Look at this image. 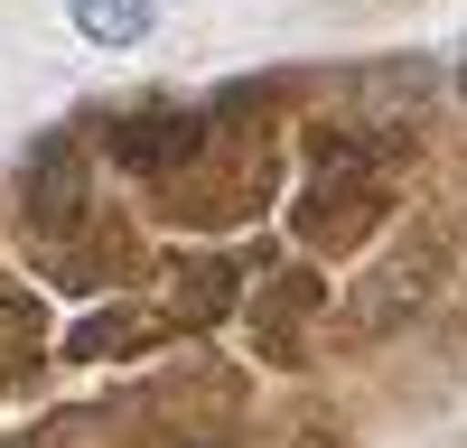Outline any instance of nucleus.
<instances>
[{
	"mask_svg": "<svg viewBox=\"0 0 467 448\" xmlns=\"http://www.w3.org/2000/svg\"><path fill=\"white\" fill-rule=\"evenodd\" d=\"M28 215L37 224H75L85 215V159H75V140H47L28 159Z\"/></svg>",
	"mask_w": 467,
	"mask_h": 448,
	"instance_id": "f03ea898",
	"label": "nucleus"
},
{
	"mask_svg": "<svg viewBox=\"0 0 467 448\" xmlns=\"http://www.w3.org/2000/svg\"><path fill=\"white\" fill-rule=\"evenodd\" d=\"M131 336H140V318H85L66 336V355H112V346H131Z\"/></svg>",
	"mask_w": 467,
	"mask_h": 448,
	"instance_id": "20e7f679",
	"label": "nucleus"
},
{
	"mask_svg": "<svg viewBox=\"0 0 467 448\" xmlns=\"http://www.w3.org/2000/svg\"><path fill=\"white\" fill-rule=\"evenodd\" d=\"M458 94H467V66H458Z\"/></svg>",
	"mask_w": 467,
	"mask_h": 448,
	"instance_id": "39448f33",
	"label": "nucleus"
},
{
	"mask_svg": "<svg viewBox=\"0 0 467 448\" xmlns=\"http://www.w3.org/2000/svg\"><path fill=\"white\" fill-rule=\"evenodd\" d=\"M75 37H94V47H140L150 19H160V0H66Z\"/></svg>",
	"mask_w": 467,
	"mask_h": 448,
	"instance_id": "7ed1b4c3",
	"label": "nucleus"
},
{
	"mask_svg": "<svg viewBox=\"0 0 467 448\" xmlns=\"http://www.w3.org/2000/svg\"><path fill=\"white\" fill-rule=\"evenodd\" d=\"M197 140H206V122H197V112H131V122L112 131V149H122L140 178L187 168V159H197Z\"/></svg>",
	"mask_w": 467,
	"mask_h": 448,
	"instance_id": "f257e3e1",
	"label": "nucleus"
}]
</instances>
